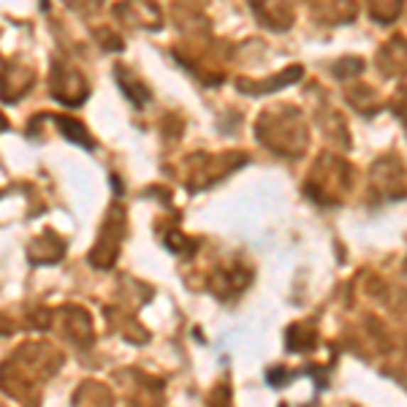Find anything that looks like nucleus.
Listing matches in <instances>:
<instances>
[{
  "instance_id": "1",
  "label": "nucleus",
  "mask_w": 407,
  "mask_h": 407,
  "mask_svg": "<svg viewBox=\"0 0 407 407\" xmlns=\"http://www.w3.org/2000/svg\"><path fill=\"white\" fill-rule=\"evenodd\" d=\"M58 128H60L63 134L68 136L71 141H76V144H85V147H92V139L90 134L79 125L76 120H68V117H58Z\"/></svg>"
}]
</instances>
